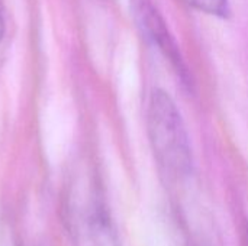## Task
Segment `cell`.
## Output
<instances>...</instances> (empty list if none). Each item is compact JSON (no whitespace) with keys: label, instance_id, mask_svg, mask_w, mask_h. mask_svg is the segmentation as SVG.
<instances>
[{"label":"cell","instance_id":"cell-2","mask_svg":"<svg viewBox=\"0 0 248 246\" xmlns=\"http://www.w3.org/2000/svg\"><path fill=\"white\" fill-rule=\"evenodd\" d=\"M132 12H134L135 22L141 29L142 35L154 46H157L161 55L169 61L170 67L180 78L183 87L192 91L193 80L190 71L160 10L154 6L151 0H132Z\"/></svg>","mask_w":248,"mask_h":246},{"label":"cell","instance_id":"cell-1","mask_svg":"<svg viewBox=\"0 0 248 246\" xmlns=\"http://www.w3.org/2000/svg\"><path fill=\"white\" fill-rule=\"evenodd\" d=\"M147 130L155 161L164 175L179 181L190 175L193 157L180 110L164 90H154L147 112Z\"/></svg>","mask_w":248,"mask_h":246},{"label":"cell","instance_id":"cell-5","mask_svg":"<svg viewBox=\"0 0 248 246\" xmlns=\"http://www.w3.org/2000/svg\"><path fill=\"white\" fill-rule=\"evenodd\" d=\"M3 36V19H1V14H0V39Z\"/></svg>","mask_w":248,"mask_h":246},{"label":"cell","instance_id":"cell-3","mask_svg":"<svg viewBox=\"0 0 248 246\" xmlns=\"http://www.w3.org/2000/svg\"><path fill=\"white\" fill-rule=\"evenodd\" d=\"M70 229L76 246H122L106 206L96 196L73 206Z\"/></svg>","mask_w":248,"mask_h":246},{"label":"cell","instance_id":"cell-4","mask_svg":"<svg viewBox=\"0 0 248 246\" xmlns=\"http://www.w3.org/2000/svg\"><path fill=\"white\" fill-rule=\"evenodd\" d=\"M185 1L206 14L225 17L230 13V0H185Z\"/></svg>","mask_w":248,"mask_h":246}]
</instances>
